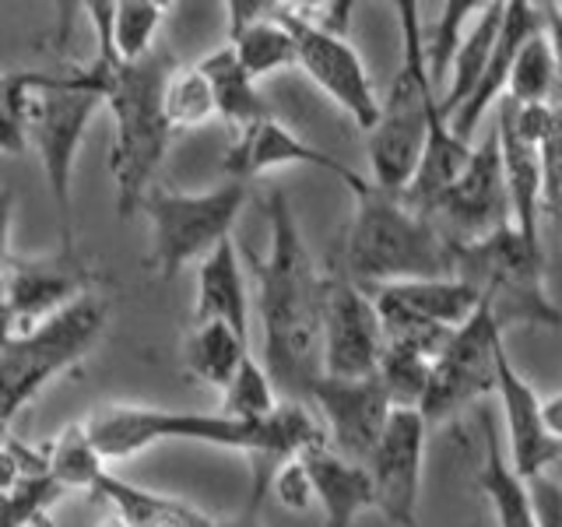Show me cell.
Returning a JSON list of instances; mask_svg holds the SVG:
<instances>
[{
    "label": "cell",
    "mask_w": 562,
    "mask_h": 527,
    "mask_svg": "<svg viewBox=\"0 0 562 527\" xmlns=\"http://www.w3.org/2000/svg\"><path fill=\"white\" fill-rule=\"evenodd\" d=\"M85 11L95 29V57L85 67L64 70V78L78 92H95L105 99L113 120L110 176L116 187V211L120 218H131L155 190V172L172 141L166 88L176 75V64L166 49H155L137 64L120 60L113 46V0L85 4Z\"/></svg>",
    "instance_id": "obj_1"
},
{
    "label": "cell",
    "mask_w": 562,
    "mask_h": 527,
    "mask_svg": "<svg viewBox=\"0 0 562 527\" xmlns=\"http://www.w3.org/2000/svg\"><path fill=\"white\" fill-rule=\"evenodd\" d=\"M88 436L105 461H127V457L151 450L166 439H190L222 450H239L254 464V503L271 489L274 471L316 447H330L327 426L303 401H281L278 415L268 422H243L233 415L204 412H172V408H102L85 422Z\"/></svg>",
    "instance_id": "obj_2"
},
{
    "label": "cell",
    "mask_w": 562,
    "mask_h": 527,
    "mask_svg": "<svg viewBox=\"0 0 562 527\" xmlns=\"http://www.w3.org/2000/svg\"><path fill=\"white\" fill-rule=\"evenodd\" d=\"M268 228V254L254 257L263 362L289 401H299L324 377L316 373V362L324 366V274L306 250L285 190H271Z\"/></svg>",
    "instance_id": "obj_3"
},
{
    "label": "cell",
    "mask_w": 562,
    "mask_h": 527,
    "mask_svg": "<svg viewBox=\"0 0 562 527\" xmlns=\"http://www.w3.org/2000/svg\"><path fill=\"white\" fill-rule=\"evenodd\" d=\"M105 99L70 88L64 70H11L0 85V145L8 155L35 148L60 218V250L75 254V162L81 137Z\"/></svg>",
    "instance_id": "obj_4"
},
{
    "label": "cell",
    "mask_w": 562,
    "mask_h": 527,
    "mask_svg": "<svg viewBox=\"0 0 562 527\" xmlns=\"http://www.w3.org/2000/svg\"><path fill=\"white\" fill-rule=\"evenodd\" d=\"M356 215L348 225L341 268L362 289L394 285V281L453 278V239L429 215H422L404 198L369 183L351 193Z\"/></svg>",
    "instance_id": "obj_5"
},
{
    "label": "cell",
    "mask_w": 562,
    "mask_h": 527,
    "mask_svg": "<svg viewBox=\"0 0 562 527\" xmlns=\"http://www.w3.org/2000/svg\"><path fill=\"white\" fill-rule=\"evenodd\" d=\"M422 8L415 0H397L401 18V70L386 92L380 123L366 134L369 166H373V183L394 198H404L422 166L429 137V102L436 99L426 35H422Z\"/></svg>",
    "instance_id": "obj_6"
},
{
    "label": "cell",
    "mask_w": 562,
    "mask_h": 527,
    "mask_svg": "<svg viewBox=\"0 0 562 527\" xmlns=\"http://www.w3.org/2000/svg\"><path fill=\"white\" fill-rule=\"evenodd\" d=\"M453 271L492 306L499 330L520 324L562 327V310L544 292V257L517 233V225L479 243H453Z\"/></svg>",
    "instance_id": "obj_7"
},
{
    "label": "cell",
    "mask_w": 562,
    "mask_h": 527,
    "mask_svg": "<svg viewBox=\"0 0 562 527\" xmlns=\"http://www.w3.org/2000/svg\"><path fill=\"white\" fill-rule=\"evenodd\" d=\"M105 316H110L105 295L88 292L35 330L18 334V338H4L0 383H4L8 426L29 401L40 397L53 380L67 373V369H75L99 345L105 330Z\"/></svg>",
    "instance_id": "obj_8"
},
{
    "label": "cell",
    "mask_w": 562,
    "mask_h": 527,
    "mask_svg": "<svg viewBox=\"0 0 562 527\" xmlns=\"http://www.w3.org/2000/svg\"><path fill=\"white\" fill-rule=\"evenodd\" d=\"M246 204V183L228 180L204 193L155 187L140 211L151 222V268L172 281L183 264L204 260L218 243L233 239V225Z\"/></svg>",
    "instance_id": "obj_9"
},
{
    "label": "cell",
    "mask_w": 562,
    "mask_h": 527,
    "mask_svg": "<svg viewBox=\"0 0 562 527\" xmlns=\"http://www.w3.org/2000/svg\"><path fill=\"white\" fill-rule=\"evenodd\" d=\"M373 295L383 321L386 341H404L439 359L450 345L453 330L468 324L482 295L461 278H432V281H394V285L366 289Z\"/></svg>",
    "instance_id": "obj_10"
},
{
    "label": "cell",
    "mask_w": 562,
    "mask_h": 527,
    "mask_svg": "<svg viewBox=\"0 0 562 527\" xmlns=\"http://www.w3.org/2000/svg\"><path fill=\"white\" fill-rule=\"evenodd\" d=\"M386 330L369 295L345 268L324 274V377L369 380L380 373Z\"/></svg>",
    "instance_id": "obj_11"
},
{
    "label": "cell",
    "mask_w": 562,
    "mask_h": 527,
    "mask_svg": "<svg viewBox=\"0 0 562 527\" xmlns=\"http://www.w3.org/2000/svg\"><path fill=\"white\" fill-rule=\"evenodd\" d=\"M281 22H285L295 35L299 46V67L306 70L310 81L321 88L327 99H334L341 110L356 120V127L369 134L380 123L383 102L373 92V81H369V70L356 46L348 43V35H334L324 32L321 25L306 22L292 4H278Z\"/></svg>",
    "instance_id": "obj_12"
},
{
    "label": "cell",
    "mask_w": 562,
    "mask_h": 527,
    "mask_svg": "<svg viewBox=\"0 0 562 527\" xmlns=\"http://www.w3.org/2000/svg\"><path fill=\"white\" fill-rule=\"evenodd\" d=\"M503 330L492 316V306L482 299V306L474 310L468 324L453 330L450 345L432 366L429 394L422 401V418L439 422L457 412H464L468 404L496 391V348Z\"/></svg>",
    "instance_id": "obj_13"
},
{
    "label": "cell",
    "mask_w": 562,
    "mask_h": 527,
    "mask_svg": "<svg viewBox=\"0 0 562 527\" xmlns=\"http://www.w3.org/2000/svg\"><path fill=\"white\" fill-rule=\"evenodd\" d=\"M453 243H479L499 228L514 225V204H509L499 134L492 127L485 141L474 148L468 169L457 183L436 201L429 215Z\"/></svg>",
    "instance_id": "obj_14"
},
{
    "label": "cell",
    "mask_w": 562,
    "mask_h": 527,
    "mask_svg": "<svg viewBox=\"0 0 562 527\" xmlns=\"http://www.w3.org/2000/svg\"><path fill=\"white\" fill-rule=\"evenodd\" d=\"M99 274L75 254H53L35 260L4 264V338L29 334L57 316L81 295L95 292Z\"/></svg>",
    "instance_id": "obj_15"
},
{
    "label": "cell",
    "mask_w": 562,
    "mask_h": 527,
    "mask_svg": "<svg viewBox=\"0 0 562 527\" xmlns=\"http://www.w3.org/2000/svg\"><path fill=\"white\" fill-rule=\"evenodd\" d=\"M310 397L316 401V408H321L327 422L330 450H338L356 464H369V457L376 453L386 433V422L397 412L380 377L369 380L321 377L313 383Z\"/></svg>",
    "instance_id": "obj_16"
},
{
    "label": "cell",
    "mask_w": 562,
    "mask_h": 527,
    "mask_svg": "<svg viewBox=\"0 0 562 527\" xmlns=\"http://www.w3.org/2000/svg\"><path fill=\"white\" fill-rule=\"evenodd\" d=\"M426 426L422 412L397 408L386 422L376 453L369 457V474L376 489V509L397 524L415 527L418 496H422V461H426Z\"/></svg>",
    "instance_id": "obj_17"
},
{
    "label": "cell",
    "mask_w": 562,
    "mask_h": 527,
    "mask_svg": "<svg viewBox=\"0 0 562 527\" xmlns=\"http://www.w3.org/2000/svg\"><path fill=\"white\" fill-rule=\"evenodd\" d=\"M285 166H313V169H324L330 172L334 180H341L351 193L366 190L373 180H362L356 169H348L345 162H338L334 155L321 152L310 141L299 137L292 127H285L278 116L271 120H260L254 127H246L239 134H233V145L225 148L222 155V169L228 180H254V176H263L271 169H285Z\"/></svg>",
    "instance_id": "obj_18"
},
{
    "label": "cell",
    "mask_w": 562,
    "mask_h": 527,
    "mask_svg": "<svg viewBox=\"0 0 562 527\" xmlns=\"http://www.w3.org/2000/svg\"><path fill=\"white\" fill-rule=\"evenodd\" d=\"M496 394L503 401L506 433H509V464L524 482H535L562 457V439L549 429L544 418V401L535 394L517 366L506 356V341L499 338L496 348Z\"/></svg>",
    "instance_id": "obj_19"
},
{
    "label": "cell",
    "mask_w": 562,
    "mask_h": 527,
    "mask_svg": "<svg viewBox=\"0 0 562 527\" xmlns=\"http://www.w3.org/2000/svg\"><path fill=\"white\" fill-rule=\"evenodd\" d=\"M228 11V35L225 43L236 49L239 64L254 81L268 78L281 67H299V46L292 29L281 22L278 4H260V0H233Z\"/></svg>",
    "instance_id": "obj_20"
},
{
    "label": "cell",
    "mask_w": 562,
    "mask_h": 527,
    "mask_svg": "<svg viewBox=\"0 0 562 527\" xmlns=\"http://www.w3.org/2000/svg\"><path fill=\"white\" fill-rule=\"evenodd\" d=\"M544 29V18H541V4H524V0H509L506 4V18H503V29H499V40L496 49H492V60L488 70L479 85V92L468 99V105L461 113L450 120L453 134L468 141L474 131H479L482 116L488 113V105H499L506 99V88H509V75H514V64H517V53L524 49V43L538 35Z\"/></svg>",
    "instance_id": "obj_21"
},
{
    "label": "cell",
    "mask_w": 562,
    "mask_h": 527,
    "mask_svg": "<svg viewBox=\"0 0 562 527\" xmlns=\"http://www.w3.org/2000/svg\"><path fill=\"white\" fill-rule=\"evenodd\" d=\"M0 489H4V527H29L46 517L49 503L64 496V485L53 479L49 447H29L25 439L4 436V464H0Z\"/></svg>",
    "instance_id": "obj_22"
},
{
    "label": "cell",
    "mask_w": 562,
    "mask_h": 527,
    "mask_svg": "<svg viewBox=\"0 0 562 527\" xmlns=\"http://www.w3.org/2000/svg\"><path fill=\"white\" fill-rule=\"evenodd\" d=\"M496 134H499L509 204H514V225L527 243L541 250V239H538V211L544 204L541 148L531 145V141L517 131V123H514V116H509L506 102L496 105Z\"/></svg>",
    "instance_id": "obj_23"
},
{
    "label": "cell",
    "mask_w": 562,
    "mask_h": 527,
    "mask_svg": "<svg viewBox=\"0 0 562 527\" xmlns=\"http://www.w3.org/2000/svg\"><path fill=\"white\" fill-rule=\"evenodd\" d=\"M193 324H228L239 338L250 341V295H246L243 264L233 239L218 243L201 260Z\"/></svg>",
    "instance_id": "obj_24"
},
{
    "label": "cell",
    "mask_w": 562,
    "mask_h": 527,
    "mask_svg": "<svg viewBox=\"0 0 562 527\" xmlns=\"http://www.w3.org/2000/svg\"><path fill=\"white\" fill-rule=\"evenodd\" d=\"M310 468L316 503L324 509V527H351L362 509L376 506L373 474L366 464H356L330 447H316L303 453Z\"/></svg>",
    "instance_id": "obj_25"
},
{
    "label": "cell",
    "mask_w": 562,
    "mask_h": 527,
    "mask_svg": "<svg viewBox=\"0 0 562 527\" xmlns=\"http://www.w3.org/2000/svg\"><path fill=\"white\" fill-rule=\"evenodd\" d=\"M479 426H482V444H485V457L479 468V489L485 492V500L492 506L496 527H538L531 489H527V482L514 471V464L506 461L496 422H492L488 408L479 412Z\"/></svg>",
    "instance_id": "obj_26"
},
{
    "label": "cell",
    "mask_w": 562,
    "mask_h": 527,
    "mask_svg": "<svg viewBox=\"0 0 562 527\" xmlns=\"http://www.w3.org/2000/svg\"><path fill=\"white\" fill-rule=\"evenodd\" d=\"M95 496L110 503L113 514L127 527H218V520L207 517L204 509L176 496H162V492L137 489L113 471H105L99 479Z\"/></svg>",
    "instance_id": "obj_27"
},
{
    "label": "cell",
    "mask_w": 562,
    "mask_h": 527,
    "mask_svg": "<svg viewBox=\"0 0 562 527\" xmlns=\"http://www.w3.org/2000/svg\"><path fill=\"white\" fill-rule=\"evenodd\" d=\"M198 67H201V75L207 78L211 92H215L218 116L228 123V131H233V134L274 116V110L257 92V81L246 75V67L239 64L236 49L228 43H222L218 49H211Z\"/></svg>",
    "instance_id": "obj_28"
},
{
    "label": "cell",
    "mask_w": 562,
    "mask_h": 527,
    "mask_svg": "<svg viewBox=\"0 0 562 527\" xmlns=\"http://www.w3.org/2000/svg\"><path fill=\"white\" fill-rule=\"evenodd\" d=\"M503 18H506V4H485L479 11V18L471 22L468 35L461 49H457L453 57V67H450V85L447 92L439 96V105H443V116L453 120L457 113L464 110L468 99L479 92V85L488 70V60H492V49H496V40H499V29H503Z\"/></svg>",
    "instance_id": "obj_29"
},
{
    "label": "cell",
    "mask_w": 562,
    "mask_h": 527,
    "mask_svg": "<svg viewBox=\"0 0 562 527\" xmlns=\"http://www.w3.org/2000/svg\"><path fill=\"white\" fill-rule=\"evenodd\" d=\"M183 359L190 377H198L201 383L225 394L243 362L250 359V348H246V338H239L228 324H193Z\"/></svg>",
    "instance_id": "obj_30"
},
{
    "label": "cell",
    "mask_w": 562,
    "mask_h": 527,
    "mask_svg": "<svg viewBox=\"0 0 562 527\" xmlns=\"http://www.w3.org/2000/svg\"><path fill=\"white\" fill-rule=\"evenodd\" d=\"M432 366H436V359L426 356L422 348L404 345V341H386L376 377L386 386V394H391L394 408L422 412V401H426V394H429Z\"/></svg>",
    "instance_id": "obj_31"
},
{
    "label": "cell",
    "mask_w": 562,
    "mask_h": 527,
    "mask_svg": "<svg viewBox=\"0 0 562 527\" xmlns=\"http://www.w3.org/2000/svg\"><path fill=\"white\" fill-rule=\"evenodd\" d=\"M110 461L99 453V447L92 444V436H88L85 422H75V426H67L57 444L49 447V468H53V479H57L67 489H85V492H95L99 479L110 468Z\"/></svg>",
    "instance_id": "obj_32"
},
{
    "label": "cell",
    "mask_w": 562,
    "mask_h": 527,
    "mask_svg": "<svg viewBox=\"0 0 562 527\" xmlns=\"http://www.w3.org/2000/svg\"><path fill=\"white\" fill-rule=\"evenodd\" d=\"M559 85V67H555V53L544 29L524 43L517 53L514 75H509L506 99L517 105H549Z\"/></svg>",
    "instance_id": "obj_33"
},
{
    "label": "cell",
    "mask_w": 562,
    "mask_h": 527,
    "mask_svg": "<svg viewBox=\"0 0 562 527\" xmlns=\"http://www.w3.org/2000/svg\"><path fill=\"white\" fill-rule=\"evenodd\" d=\"M166 8L155 0H116L113 4V46L120 60L137 64L155 53V35L162 25Z\"/></svg>",
    "instance_id": "obj_34"
},
{
    "label": "cell",
    "mask_w": 562,
    "mask_h": 527,
    "mask_svg": "<svg viewBox=\"0 0 562 527\" xmlns=\"http://www.w3.org/2000/svg\"><path fill=\"white\" fill-rule=\"evenodd\" d=\"M211 116H218L215 92H211L207 78L201 75V67H176V75L169 78L166 88V120L172 134L176 131H190L201 127Z\"/></svg>",
    "instance_id": "obj_35"
},
{
    "label": "cell",
    "mask_w": 562,
    "mask_h": 527,
    "mask_svg": "<svg viewBox=\"0 0 562 527\" xmlns=\"http://www.w3.org/2000/svg\"><path fill=\"white\" fill-rule=\"evenodd\" d=\"M222 397H225L222 412L233 418H243V422H268L281 408L278 391H274V377L268 373V366H260L254 356L243 362L233 386H228Z\"/></svg>",
    "instance_id": "obj_36"
},
{
    "label": "cell",
    "mask_w": 562,
    "mask_h": 527,
    "mask_svg": "<svg viewBox=\"0 0 562 527\" xmlns=\"http://www.w3.org/2000/svg\"><path fill=\"white\" fill-rule=\"evenodd\" d=\"M485 4H479V0H453V4H443V14H439V22L429 35V43H426V53H429V75H432V88H436V96H443L447 92V75H450V67H453V57H457V49H461L464 43V25H468V18H479Z\"/></svg>",
    "instance_id": "obj_37"
},
{
    "label": "cell",
    "mask_w": 562,
    "mask_h": 527,
    "mask_svg": "<svg viewBox=\"0 0 562 527\" xmlns=\"http://www.w3.org/2000/svg\"><path fill=\"white\" fill-rule=\"evenodd\" d=\"M541 169H544V208L562 218V105L549 123V134L541 141Z\"/></svg>",
    "instance_id": "obj_38"
},
{
    "label": "cell",
    "mask_w": 562,
    "mask_h": 527,
    "mask_svg": "<svg viewBox=\"0 0 562 527\" xmlns=\"http://www.w3.org/2000/svg\"><path fill=\"white\" fill-rule=\"evenodd\" d=\"M271 492H274V500L281 506L295 509V514L310 509V503L316 500V492H313V479H310V468H306L303 457H292V461H285L274 471Z\"/></svg>",
    "instance_id": "obj_39"
},
{
    "label": "cell",
    "mask_w": 562,
    "mask_h": 527,
    "mask_svg": "<svg viewBox=\"0 0 562 527\" xmlns=\"http://www.w3.org/2000/svg\"><path fill=\"white\" fill-rule=\"evenodd\" d=\"M527 489H531L538 527H562V482H555L552 474H541V479L527 482Z\"/></svg>",
    "instance_id": "obj_40"
},
{
    "label": "cell",
    "mask_w": 562,
    "mask_h": 527,
    "mask_svg": "<svg viewBox=\"0 0 562 527\" xmlns=\"http://www.w3.org/2000/svg\"><path fill=\"white\" fill-rule=\"evenodd\" d=\"M541 18H544V35H549V43H552L559 81H562V4H555V0L541 4Z\"/></svg>",
    "instance_id": "obj_41"
},
{
    "label": "cell",
    "mask_w": 562,
    "mask_h": 527,
    "mask_svg": "<svg viewBox=\"0 0 562 527\" xmlns=\"http://www.w3.org/2000/svg\"><path fill=\"white\" fill-rule=\"evenodd\" d=\"M218 527H263V524H260V506L246 503V509H239L236 517L218 520Z\"/></svg>",
    "instance_id": "obj_42"
},
{
    "label": "cell",
    "mask_w": 562,
    "mask_h": 527,
    "mask_svg": "<svg viewBox=\"0 0 562 527\" xmlns=\"http://www.w3.org/2000/svg\"><path fill=\"white\" fill-rule=\"evenodd\" d=\"M544 418H549V429L562 439V394L544 401Z\"/></svg>",
    "instance_id": "obj_43"
},
{
    "label": "cell",
    "mask_w": 562,
    "mask_h": 527,
    "mask_svg": "<svg viewBox=\"0 0 562 527\" xmlns=\"http://www.w3.org/2000/svg\"><path fill=\"white\" fill-rule=\"evenodd\" d=\"M99 527H127V524H123V520H120V517L113 514V517H105V520H102Z\"/></svg>",
    "instance_id": "obj_44"
},
{
    "label": "cell",
    "mask_w": 562,
    "mask_h": 527,
    "mask_svg": "<svg viewBox=\"0 0 562 527\" xmlns=\"http://www.w3.org/2000/svg\"><path fill=\"white\" fill-rule=\"evenodd\" d=\"M29 527H53V524H49V517H40V520H32Z\"/></svg>",
    "instance_id": "obj_45"
},
{
    "label": "cell",
    "mask_w": 562,
    "mask_h": 527,
    "mask_svg": "<svg viewBox=\"0 0 562 527\" xmlns=\"http://www.w3.org/2000/svg\"><path fill=\"white\" fill-rule=\"evenodd\" d=\"M559 105H562V99H559Z\"/></svg>",
    "instance_id": "obj_46"
}]
</instances>
